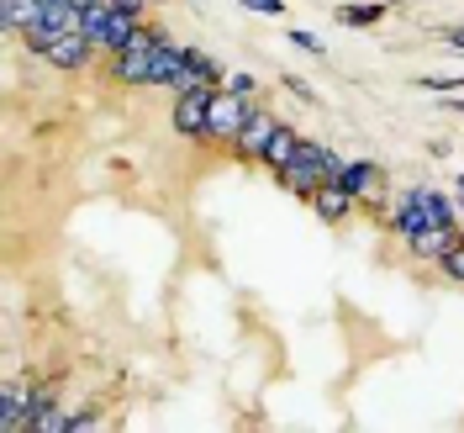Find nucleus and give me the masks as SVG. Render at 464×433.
Here are the masks:
<instances>
[{"label": "nucleus", "mask_w": 464, "mask_h": 433, "mask_svg": "<svg viewBox=\"0 0 464 433\" xmlns=\"http://www.w3.org/2000/svg\"><path fill=\"white\" fill-rule=\"evenodd\" d=\"M385 222L401 238H411L417 228H459V206L449 196H438V191H401L385 206Z\"/></svg>", "instance_id": "1"}, {"label": "nucleus", "mask_w": 464, "mask_h": 433, "mask_svg": "<svg viewBox=\"0 0 464 433\" xmlns=\"http://www.w3.org/2000/svg\"><path fill=\"white\" fill-rule=\"evenodd\" d=\"M159 37H164L159 27H143L132 37V48L111 54V80H121V85H153V48H159Z\"/></svg>", "instance_id": "2"}, {"label": "nucleus", "mask_w": 464, "mask_h": 433, "mask_svg": "<svg viewBox=\"0 0 464 433\" xmlns=\"http://www.w3.org/2000/svg\"><path fill=\"white\" fill-rule=\"evenodd\" d=\"M243 122H248V95H237V90H217L211 95V112H206V138H222L232 143L237 133H243Z\"/></svg>", "instance_id": "3"}, {"label": "nucleus", "mask_w": 464, "mask_h": 433, "mask_svg": "<svg viewBox=\"0 0 464 433\" xmlns=\"http://www.w3.org/2000/svg\"><path fill=\"white\" fill-rule=\"evenodd\" d=\"M211 95H217V90H185V95H174V133H179V138H206Z\"/></svg>", "instance_id": "4"}, {"label": "nucleus", "mask_w": 464, "mask_h": 433, "mask_svg": "<svg viewBox=\"0 0 464 433\" xmlns=\"http://www.w3.org/2000/svg\"><path fill=\"white\" fill-rule=\"evenodd\" d=\"M90 54H95V43H90L85 32H58L37 58H48L53 69H69V74H74V69H85V64H90Z\"/></svg>", "instance_id": "5"}, {"label": "nucleus", "mask_w": 464, "mask_h": 433, "mask_svg": "<svg viewBox=\"0 0 464 433\" xmlns=\"http://www.w3.org/2000/svg\"><path fill=\"white\" fill-rule=\"evenodd\" d=\"M275 127H280V116L275 112H248V122H243V133L232 138V148H237L243 159H264V148H269V138H275Z\"/></svg>", "instance_id": "6"}, {"label": "nucleus", "mask_w": 464, "mask_h": 433, "mask_svg": "<svg viewBox=\"0 0 464 433\" xmlns=\"http://www.w3.org/2000/svg\"><path fill=\"white\" fill-rule=\"evenodd\" d=\"M32 428V391L22 380H5L0 391V433H22Z\"/></svg>", "instance_id": "7"}, {"label": "nucleus", "mask_w": 464, "mask_h": 433, "mask_svg": "<svg viewBox=\"0 0 464 433\" xmlns=\"http://www.w3.org/2000/svg\"><path fill=\"white\" fill-rule=\"evenodd\" d=\"M185 64H190V48L185 43H174L169 32L159 37V48H153V85H174L179 74H185Z\"/></svg>", "instance_id": "8"}, {"label": "nucleus", "mask_w": 464, "mask_h": 433, "mask_svg": "<svg viewBox=\"0 0 464 433\" xmlns=\"http://www.w3.org/2000/svg\"><path fill=\"white\" fill-rule=\"evenodd\" d=\"M454 238H459V228H417L411 238H401L406 249H411V260H443L449 249H454Z\"/></svg>", "instance_id": "9"}, {"label": "nucleus", "mask_w": 464, "mask_h": 433, "mask_svg": "<svg viewBox=\"0 0 464 433\" xmlns=\"http://www.w3.org/2000/svg\"><path fill=\"white\" fill-rule=\"evenodd\" d=\"M312 206H317V217H322V222H343L348 212L359 206V196L348 191L343 180H327V185H322L317 196H312Z\"/></svg>", "instance_id": "10"}, {"label": "nucleus", "mask_w": 464, "mask_h": 433, "mask_svg": "<svg viewBox=\"0 0 464 433\" xmlns=\"http://www.w3.org/2000/svg\"><path fill=\"white\" fill-rule=\"evenodd\" d=\"M143 32V16H132V11H116L111 5V16H106V32H101V48L106 54H121V48H132V37Z\"/></svg>", "instance_id": "11"}, {"label": "nucleus", "mask_w": 464, "mask_h": 433, "mask_svg": "<svg viewBox=\"0 0 464 433\" xmlns=\"http://www.w3.org/2000/svg\"><path fill=\"white\" fill-rule=\"evenodd\" d=\"M343 185L359 196V202H370V196L380 191V164L375 159H348L343 164Z\"/></svg>", "instance_id": "12"}, {"label": "nucleus", "mask_w": 464, "mask_h": 433, "mask_svg": "<svg viewBox=\"0 0 464 433\" xmlns=\"http://www.w3.org/2000/svg\"><path fill=\"white\" fill-rule=\"evenodd\" d=\"M295 148H301L295 127H290V122H280V127H275V138H269V148H264V164H269V170L280 174V170L290 164V159H295Z\"/></svg>", "instance_id": "13"}, {"label": "nucleus", "mask_w": 464, "mask_h": 433, "mask_svg": "<svg viewBox=\"0 0 464 433\" xmlns=\"http://www.w3.org/2000/svg\"><path fill=\"white\" fill-rule=\"evenodd\" d=\"M380 16H385V0H364V5H338V22H348V27H375Z\"/></svg>", "instance_id": "14"}, {"label": "nucleus", "mask_w": 464, "mask_h": 433, "mask_svg": "<svg viewBox=\"0 0 464 433\" xmlns=\"http://www.w3.org/2000/svg\"><path fill=\"white\" fill-rule=\"evenodd\" d=\"M32 433H74V412H69V407H48V412L32 423Z\"/></svg>", "instance_id": "15"}, {"label": "nucleus", "mask_w": 464, "mask_h": 433, "mask_svg": "<svg viewBox=\"0 0 464 433\" xmlns=\"http://www.w3.org/2000/svg\"><path fill=\"white\" fill-rule=\"evenodd\" d=\"M438 270H443L449 280H459V286H464V238H454V249L438 260Z\"/></svg>", "instance_id": "16"}, {"label": "nucleus", "mask_w": 464, "mask_h": 433, "mask_svg": "<svg viewBox=\"0 0 464 433\" xmlns=\"http://www.w3.org/2000/svg\"><path fill=\"white\" fill-rule=\"evenodd\" d=\"M422 90H433V95H454V90H464V74H428V80H417Z\"/></svg>", "instance_id": "17"}, {"label": "nucleus", "mask_w": 464, "mask_h": 433, "mask_svg": "<svg viewBox=\"0 0 464 433\" xmlns=\"http://www.w3.org/2000/svg\"><path fill=\"white\" fill-rule=\"evenodd\" d=\"M290 43H295L301 54H327V43H322L317 32H306V27H295V32H290Z\"/></svg>", "instance_id": "18"}, {"label": "nucleus", "mask_w": 464, "mask_h": 433, "mask_svg": "<svg viewBox=\"0 0 464 433\" xmlns=\"http://www.w3.org/2000/svg\"><path fill=\"white\" fill-rule=\"evenodd\" d=\"M222 85H227V90H237V95H248V101H254V90H259V80H254V74L243 69V74H227Z\"/></svg>", "instance_id": "19"}, {"label": "nucleus", "mask_w": 464, "mask_h": 433, "mask_svg": "<svg viewBox=\"0 0 464 433\" xmlns=\"http://www.w3.org/2000/svg\"><path fill=\"white\" fill-rule=\"evenodd\" d=\"M243 11H259V16H285V0H237Z\"/></svg>", "instance_id": "20"}, {"label": "nucleus", "mask_w": 464, "mask_h": 433, "mask_svg": "<svg viewBox=\"0 0 464 433\" xmlns=\"http://www.w3.org/2000/svg\"><path fill=\"white\" fill-rule=\"evenodd\" d=\"M285 90H295V95H301V101H312V106H317V90L306 85V80H301V74H285Z\"/></svg>", "instance_id": "21"}, {"label": "nucleus", "mask_w": 464, "mask_h": 433, "mask_svg": "<svg viewBox=\"0 0 464 433\" xmlns=\"http://www.w3.org/2000/svg\"><path fill=\"white\" fill-rule=\"evenodd\" d=\"M443 48H454V54H464V27H449V32H443Z\"/></svg>", "instance_id": "22"}, {"label": "nucleus", "mask_w": 464, "mask_h": 433, "mask_svg": "<svg viewBox=\"0 0 464 433\" xmlns=\"http://www.w3.org/2000/svg\"><path fill=\"white\" fill-rule=\"evenodd\" d=\"M111 5H116V11H132V16H143V11H148V0H111Z\"/></svg>", "instance_id": "23"}, {"label": "nucleus", "mask_w": 464, "mask_h": 433, "mask_svg": "<svg viewBox=\"0 0 464 433\" xmlns=\"http://www.w3.org/2000/svg\"><path fill=\"white\" fill-rule=\"evenodd\" d=\"M459 212H464V174H459Z\"/></svg>", "instance_id": "24"}, {"label": "nucleus", "mask_w": 464, "mask_h": 433, "mask_svg": "<svg viewBox=\"0 0 464 433\" xmlns=\"http://www.w3.org/2000/svg\"><path fill=\"white\" fill-rule=\"evenodd\" d=\"M74 5H95V0H74Z\"/></svg>", "instance_id": "25"}]
</instances>
